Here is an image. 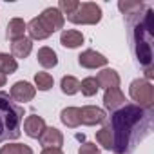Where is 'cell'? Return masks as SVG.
I'll list each match as a JSON object with an SVG mask.
<instances>
[{
	"mask_svg": "<svg viewBox=\"0 0 154 154\" xmlns=\"http://www.w3.org/2000/svg\"><path fill=\"white\" fill-rule=\"evenodd\" d=\"M78 63L85 69H96V67H103L107 65V58L102 54V53H96L93 49H87L84 51L80 56H78Z\"/></svg>",
	"mask_w": 154,
	"mask_h": 154,
	"instance_id": "10",
	"label": "cell"
},
{
	"mask_svg": "<svg viewBox=\"0 0 154 154\" xmlns=\"http://www.w3.org/2000/svg\"><path fill=\"white\" fill-rule=\"evenodd\" d=\"M33 49V40L27 38V36H22L18 40H13L11 42V56L17 60V58H27L29 53Z\"/></svg>",
	"mask_w": 154,
	"mask_h": 154,
	"instance_id": "14",
	"label": "cell"
},
{
	"mask_svg": "<svg viewBox=\"0 0 154 154\" xmlns=\"http://www.w3.org/2000/svg\"><path fill=\"white\" fill-rule=\"evenodd\" d=\"M129 27V40L136 62L145 69V78H154L152 67V44H154V13L149 6L141 8L136 13L125 15Z\"/></svg>",
	"mask_w": 154,
	"mask_h": 154,
	"instance_id": "2",
	"label": "cell"
},
{
	"mask_svg": "<svg viewBox=\"0 0 154 154\" xmlns=\"http://www.w3.org/2000/svg\"><path fill=\"white\" fill-rule=\"evenodd\" d=\"M112 150L116 154H131L152 129V109L125 103L111 114Z\"/></svg>",
	"mask_w": 154,
	"mask_h": 154,
	"instance_id": "1",
	"label": "cell"
},
{
	"mask_svg": "<svg viewBox=\"0 0 154 154\" xmlns=\"http://www.w3.org/2000/svg\"><path fill=\"white\" fill-rule=\"evenodd\" d=\"M129 94L138 103V107L152 109V105H154V87L147 80H141V78L134 80L129 87Z\"/></svg>",
	"mask_w": 154,
	"mask_h": 154,
	"instance_id": "4",
	"label": "cell"
},
{
	"mask_svg": "<svg viewBox=\"0 0 154 154\" xmlns=\"http://www.w3.org/2000/svg\"><path fill=\"white\" fill-rule=\"evenodd\" d=\"M17 69H18V63H17V60L11 54L0 53V72H4L8 76V74H13Z\"/></svg>",
	"mask_w": 154,
	"mask_h": 154,
	"instance_id": "19",
	"label": "cell"
},
{
	"mask_svg": "<svg viewBox=\"0 0 154 154\" xmlns=\"http://www.w3.org/2000/svg\"><path fill=\"white\" fill-rule=\"evenodd\" d=\"M103 105H105V109H109V111L114 112V111H118L120 107L125 105V94L118 87L107 89L105 94H103Z\"/></svg>",
	"mask_w": 154,
	"mask_h": 154,
	"instance_id": "11",
	"label": "cell"
},
{
	"mask_svg": "<svg viewBox=\"0 0 154 154\" xmlns=\"http://www.w3.org/2000/svg\"><path fill=\"white\" fill-rule=\"evenodd\" d=\"M36 58H38V63H40L42 67H45V69H51V67H54V65L58 63L56 53H54L51 47H40Z\"/></svg>",
	"mask_w": 154,
	"mask_h": 154,
	"instance_id": "18",
	"label": "cell"
},
{
	"mask_svg": "<svg viewBox=\"0 0 154 154\" xmlns=\"http://www.w3.org/2000/svg\"><path fill=\"white\" fill-rule=\"evenodd\" d=\"M24 123V107L15 103L11 96L0 91V143L20 138Z\"/></svg>",
	"mask_w": 154,
	"mask_h": 154,
	"instance_id": "3",
	"label": "cell"
},
{
	"mask_svg": "<svg viewBox=\"0 0 154 154\" xmlns=\"http://www.w3.org/2000/svg\"><path fill=\"white\" fill-rule=\"evenodd\" d=\"M0 154H33V149L24 143H8L0 149Z\"/></svg>",
	"mask_w": 154,
	"mask_h": 154,
	"instance_id": "22",
	"label": "cell"
},
{
	"mask_svg": "<svg viewBox=\"0 0 154 154\" xmlns=\"http://www.w3.org/2000/svg\"><path fill=\"white\" fill-rule=\"evenodd\" d=\"M38 18V22H40V26L44 27V31L51 36L54 31H58V29H62L63 27V22H65V18H63V15L58 11V8H47L40 17H36Z\"/></svg>",
	"mask_w": 154,
	"mask_h": 154,
	"instance_id": "6",
	"label": "cell"
},
{
	"mask_svg": "<svg viewBox=\"0 0 154 154\" xmlns=\"http://www.w3.org/2000/svg\"><path fill=\"white\" fill-rule=\"evenodd\" d=\"M26 29H27V24L22 18H13V20H9V24L6 27V38L11 40V42L13 40H18V38L24 36Z\"/></svg>",
	"mask_w": 154,
	"mask_h": 154,
	"instance_id": "15",
	"label": "cell"
},
{
	"mask_svg": "<svg viewBox=\"0 0 154 154\" xmlns=\"http://www.w3.org/2000/svg\"><path fill=\"white\" fill-rule=\"evenodd\" d=\"M60 87H62V93L63 94H76L80 91V82L74 78V76H63L62 78V84H60Z\"/></svg>",
	"mask_w": 154,
	"mask_h": 154,
	"instance_id": "21",
	"label": "cell"
},
{
	"mask_svg": "<svg viewBox=\"0 0 154 154\" xmlns=\"http://www.w3.org/2000/svg\"><path fill=\"white\" fill-rule=\"evenodd\" d=\"M6 82H8V76H6L4 72H0V87H4Z\"/></svg>",
	"mask_w": 154,
	"mask_h": 154,
	"instance_id": "29",
	"label": "cell"
},
{
	"mask_svg": "<svg viewBox=\"0 0 154 154\" xmlns=\"http://www.w3.org/2000/svg\"><path fill=\"white\" fill-rule=\"evenodd\" d=\"M60 44L63 47H69V49H74L84 44V35L76 29H69V31H63L62 36H60Z\"/></svg>",
	"mask_w": 154,
	"mask_h": 154,
	"instance_id": "17",
	"label": "cell"
},
{
	"mask_svg": "<svg viewBox=\"0 0 154 154\" xmlns=\"http://www.w3.org/2000/svg\"><path fill=\"white\" fill-rule=\"evenodd\" d=\"M78 6H80V2H78V0H60V2H58V11L63 15H71V13H74L76 9H78Z\"/></svg>",
	"mask_w": 154,
	"mask_h": 154,
	"instance_id": "26",
	"label": "cell"
},
{
	"mask_svg": "<svg viewBox=\"0 0 154 154\" xmlns=\"http://www.w3.org/2000/svg\"><path fill=\"white\" fill-rule=\"evenodd\" d=\"M36 94V87H33L29 82H17L11 91H9V96L15 103H26V102H31Z\"/></svg>",
	"mask_w": 154,
	"mask_h": 154,
	"instance_id": "7",
	"label": "cell"
},
{
	"mask_svg": "<svg viewBox=\"0 0 154 154\" xmlns=\"http://www.w3.org/2000/svg\"><path fill=\"white\" fill-rule=\"evenodd\" d=\"M67 20L72 24H89V26L98 24L102 20V8L94 2H84L74 13L67 17Z\"/></svg>",
	"mask_w": 154,
	"mask_h": 154,
	"instance_id": "5",
	"label": "cell"
},
{
	"mask_svg": "<svg viewBox=\"0 0 154 154\" xmlns=\"http://www.w3.org/2000/svg\"><path fill=\"white\" fill-rule=\"evenodd\" d=\"M42 154H63L62 149H44Z\"/></svg>",
	"mask_w": 154,
	"mask_h": 154,
	"instance_id": "28",
	"label": "cell"
},
{
	"mask_svg": "<svg viewBox=\"0 0 154 154\" xmlns=\"http://www.w3.org/2000/svg\"><path fill=\"white\" fill-rule=\"evenodd\" d=\"M96 141H98L103 149L112 150V131H111L109 123H107V125H103V127L96 132Z\"/></svg>",
	"mask_w": 154,
	"mask_h": 154,
	"instance_id": "20",
	"label": "cell"
},
{
	"mask_svg": "<svg viewBox=\"0 0 154 154\" xmlns=\"http://www.w3.org/2000/svg\"><path fill=\"white\" fill-rule=\"evenodd\" d=\"M35 84H36V87L40 91H49L53 87L54 80H53V76L49 72H36L35 74Z\"/></svg>",
	"mask_w": 154,
	"mask_h": 154,
	"instance_id": "25",
	"label": "cell"
},
{
	"mask_svg": "<svg viewBox=\"0 0 154 154\" xmlns=\"http://www.w3.org/2000/svg\"><path fill=\"white\" fill-rule=\"evenodd\" d=\"M141 8H145V4L138 2V0H120V2H118V9H120L123 15L136 13V11H140Z\"/></svg>",
	"mask_w": 154,
	"mask_h": 154,
	"instance_id": "24",
	"label": "cell"
},
{
	"mask_svg": "<svg viewBox=\"0 0 154 154\" xmlns=\"http://www.w3.org/2000/svg\"><path fill=\"white\" fill-rule=\"evenodd\" d=\"M38 140L44 149H60L63 145V134L56 127H45Z\"/></svg>",
	"mask_w": 154,
	"mask_h": 154,
	"instance_id": "9",
	"label": "cell"
},
{
	"mask_svg": "<svg viewBox=\"0 0 154 154\" xmlns=\"http://www.w3.org/2000/svg\"><path fill=\"white\" fill-rule=\"evenodd\" d=\"M105 118H107V114L100 107L85 105V107L80 109V120H82L84 125H98V123H103Z\"/></svg>",
	"mask_w": 154,
	"mask_h": 154,
	"instance_id": "8",
	"label": "cell"
},
{
	"mask_svg": "<svg viewBox=\"0 0 154 154\" xmlns=\"http://www.w3.org/2000/svg\"><path fill=\"white\" fill-rule=\"evenodd\" d=\"M78 154H102V152H100V149L96 147V143L85 141L84 145H80V149H78Z\"/></svg>",
	"mask_w": 154,
	"mask_h": 154,
	"instance_id": "27",
	"label": "cell"
},
{
	"mask_svg": "<svg viewBox=\"0 0 154 154\" xmlns=\"http://www.w3.org/2000/svg\"><path fill=\"white\" fill-rule=\"evenodd\" d=\"M98 89H100V85H98L94 76H89V78L82 80V84H80V91L84 96H94L98 93Z\"/></svg>",
	"mask_w": 154,
	"mask_h": 154,
	"instance_id": "23",
	"label": "cell"
},
{
	"mask_svg": "<svg viewBox=\"0 0 154 154\" xmlns=\"http://www.w3.org/2000/svg\"><path fill=\"white\" fill-rule=\"evenodd\" d=\"M60 120L69 129H76L82 123V120H80V109L78 107H65L62 111V114H60Z\"/></svg>",
	"mask_w": 154,
	"mask_h": 154,
	"instance_id": "16",
	"label": "cell"
},
{
	"mask_svg": "<svg viewBox=\"0 0 154 154\" xmlns=\"http://www.w3.org/2000/svg\"><path fill=\"white\" fill-rule=\"evenodd\" d=\"M96 82H98V85L103 87L105 91H107V89H114V87L120 85V74H118L114 69H103V71L98 72Z\"/></svg>",
	"mask_w": 154,
	"mask_h": 154,
	"instance_id": "13",
	"label": "cell"
},
{
	"mask_svg": "<svg viewBox=\"0 0 154 154\" xmlns=\"http://www.w3.org/2000/svg\"><path fill=\"white\" fill-rule=\"evenodd\" d=\"M44 129H45V122L38 114H31L24 122V132L29 138H40V134L44 132Z\"/></svg>",
	"mask_w": 154,
	"mask_h": 154,
	"instance_id": "12",
	"label": "cell"
}]
</instances>
